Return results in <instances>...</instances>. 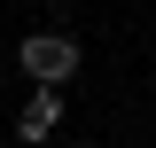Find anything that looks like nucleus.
Returning <instances> with one entry per match:
<instances>
[{"mask_svg":"<svg viewBox=\"0 0 156 148\" xmlns=\"http://www.w3.org/2000/svg\"><path fill=\"white\" fill-rule=\"evenodd\" d=\"M16 70L31 78V86H70L78 78V39H62V31H31L16 47Z\"/></svg>","mask_w":156,"mask_h":148,"instance_id":"1","label":"nucleus"},{"mask_svg":"<svg viewBox=\"0 0 156 148\" xmlns=\"http://www.w3.org/2000/svg\"><path fill=\"white\" fill-rule=\"evenodd\" d=\"M55 125H62V86H31V101H23V117H16V140H55Z\"/></svg>","mask_w":156,"mask_h":148,"instance_id":"2","label":"nucleus"}]
</instances>
